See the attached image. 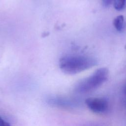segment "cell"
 <instances>
[{
    "label": "cell",
    "mask_w": 126,
    "mask_h": 126,
    "mask_svg": "<svg viewBox=\"0 0 126 126\" xmlns=\"http://www.w3.org/2000/svg\"><path fill=\"white\" fill-rule=\"evenodd\" d=\"M125 94H126V86L125 87Z\"/></svg>",
    "instance_id": "cell-9"
},
{
    "label": "cell",
    "mask_w": 126,
    "mask_h": 126,
    "mask_svg": "<svg viewBox=\"0 0 126 126\" xmlns=\"http://www.w3.org/2000/svg\"><path fill=\"white\" fill-rule=\"evenodd\" d=\"M126 0H114L113 4L115 9L118 11L123 10L126 5Z\"/></svg>",
    "instance_id": "cell-6"
},
{
    "label": "cell",
    "mask_w": 126,
    "mask_h": 126,
    "mask_svg": "<svg viewBox=\"0 0 126 126\" xmlns=\"http://www.w3.org/2000/svg\"><path fill=\"white\" fill-rule=\"evenodd\" d=\"M0 126H11L10 124L4 120L0 115Z\"/></svg>",
    "instance_id": "cell-8"
},
{
    "label": "cell",
    "mask_w": 126,
    "mask_h": 126,
    "mask_svg": "<svg viewBox=\"0 0 126 126\" xmlns=\"http://www.w3.org/2000/svg\"><path fill=\"white\" fill-rule=\"evenodd\" d=\"M109 71L105 67L97 69L93 74L80 81L76 85L75 91L79 93H86L97 88L108 79Z\"/></svg>",
    "instance_id": "cell-2"
},
{
    "label": "cell",
    "mask_w": 126,
    "mask_h": 126,
    "mask_svg": "<svg viewBox=\"0 0 126 126\" xmlns=\"http://www.w3.org/2000/svg\"><path fill=\"white\" fill-rule=\"evenodd\" d=\"M48 102L53 106L65 108L71 107L73 105L70 100L58 96H53L48 98Z\"/></svg>",
    "instance_id": "cell-4"
},
{
    "label": "cell",
    "mask_w": 126,
    "mask_h": 126,
    "mask_svg": "<svg viewBox=\"0 0 126 126\" xmlns=\"http://www.w3.org/2000/svg\"><path fill=\"white\" fill-rule=\"evenodd\" d=\"M113 25L117 31L121 32L122 31L124 25V17L123 15L117 16L113 21Z\"/></svg>",
    "instance_id": "cell-5"
},
{
    "label": "cell",
    "mask_w": 126,
    "mask_h": 126,
    "mask_svg": "<svg viewBox=\"0 0 126 126\" xmlns=\"http://www.w3.org/2000/svg\"><path fill=\"white\" fill-rule=\"evenodd\" d=\"M125 49H126V46H125Z\"/></svg>",
    "instance_id": "cell-10"
},
{
    "label": "cell",
    "mask_w": 126,
    "mask_h": 126,
    "mask_svg": "<svg viewBox=\"0 0 126 126\" xmlns=\"http://www.w3.org/2000/svg\"><path fill=\"white\" fill-rule=\"evenodd\" d=\"M113 1L114 0H102V4L105 7L109 6L113 2Z\"/></svg>",
    "instance_id": "cell-7"
},
{
    "label": "cell",
    "mask_w": 126,
    "mask_h": 126,
    "mask_svg": "<svg viewBox=\"0 0 126 126\" xmlns=\"http://www.w3.org/2000/svg\"><path fill=\"white\" fill-rule=\"evenodd\" d=\"M85 103L90 110L96 113H104L108 108V102L104 98H88L85 100Z\"/></svg>",
    "instance_id": "cell-3"
},
{
    "label": "cell",
    "mask_w": 126,
    "mask_h": 126,
    "mask_svg": "<svg viewBox=\"0 0 126 126\" xmlns=\"http://www.w3.org/2000/svg\"><path fill=\"white\" fill-rule=\"evenodd\" d=\"M97 63L94 57L83 55L68 56L62 58L59 66L63 72L68 74H75L88 69Z\"/></svg>",
    "instance_id": "cell-1"
}]
</instances>
